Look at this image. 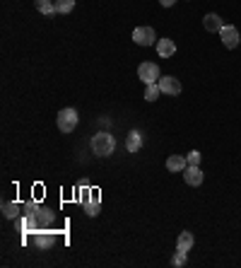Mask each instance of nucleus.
Returning <instances> with one entry per match:
<instances>
[{
	"mask_svg": "<svg viewBox=\"0 0 241 268\" xmlns=\"http://www.w3.org/2000/svg\"><path fill=\"white\" fill-rule=\"evenodd\" d=\"M113 150H116V138L111 133L101 131V133L92 135V152L96 157H109V155H113Z\"/></svg>",
	"mask_w": 241,
	"mask_h": 268,
	"instance_id": "obj_1",
	"label": "nucleus"
},
{
	"mask_svg": "<svg viewBox=\"0 0 241 268\" xmlns=\"http://www.w3.org/2000/svg\"><path fill=\"white\" fill-rule=\"evenodd\" d=\"M77 121H80V116H77V111H75L73 107L63 109V111L58 114V119H56L60 133H73L75 128H77Z\"/></svg>",
	"mask_w": 241,
	"mask_h": 268,
	"instance_id": "obj_2",
	"label": "nucleus"
},
{
	"mask_svg": "<svg viewBox=\"0 0 241 268\" xmlns=\"http://www.w3.org/2000/svg\"><path fill=\"white\" fill-rule=\"evenodd\" d=\"M133 41L138 46H152V44H157V34H154L152 27H135L133 29Z\"/></svg>",
	"mask_w": 241,
	"mask_h": 268,
	"instance_id": "obj_3",
	"label": "nucleus"
},
{
	"mask_svg": "<svg viewBox=\"0 0 241 268\" xmlns=\"http://www.w3.org/2000/svg\"><path fill=\"white\" fill-rule=\"evenodd\" d=\"M138 77H140L145 85L157 82V80H159V66H157V63H149V61L140 63V66H138Z\"/></svg>",
	"mask_w": 241,
	"mask_h": 268,
	"instance_id": "obj_4",
	"label": "nucleus"
},
{
	"mask_svg": "<svg viewBox=\"0 0 241 268\" xmlns=\"http://www.w3.org/2000/svg\"><path fill=\"white\" fill-rule=\"evenodd\" d=\"M157 82H159L162 94H169V97H179V94H181V82H179L176 77H171V75H167V77H159Z\"/></svg>",
	"mask_w": 241,
	"mask_h": 268,
	"instance_id": "obj_5",
	"label": "nucleus"
},
{
	"mask_svg": "<svg viewBox=\"0 0 241 268\" xmlns=\"http://www.w3.org/2000/svg\"><path fill=\"white\" fill-rule=\"evenodd\" d=\"M85 194H82V208H85V213L87 215H99V196H96V191H87V189H82Z\"/></svg>",
	"mask_w": 241,
	"mask_h": 268,
	"instance_id": "obj_6",
	"label": "nucleus"
},
{
	"mask_svg": "<svg viewBox=\"0 0 241 268\" xmlns=\"http://www.w3.org/2000/svg\"><path fill=\"white\" fill-rule=\"evenodd\" d=\"M220 36H222V44L227 49H237L239 46V29L232 27V24H224L220 29Z\"/></svg>",
	"mask_w": 241,
	"mask_h": 268,
	"instance_id": "obj_7",
	"label": "nucleus"
},
{
	"mask_svg": "<svg viewBox=\"0 0 241 268\" xmlns=\"http://www.w3.org/2000/svg\"><path fill=\"white\" fill-rule=\"evenodd\" d=\"M53 242H56V234L51 230H37L34 232V247L37 249H51Z\"/></svg>",
	"mask_w": 241,
	"mask_h": 268,
	"instance_id": "obj_8",
	"label": "nucleus"
},
{
	"mask_svg": "<svg viewBox=\"0 0 241 268\" xmlns=\"http://www.w3.org/2000/svg\"><path fill=\"white\" fill-rule=\"evenodd\" d=\"M184 179L188 186H200L203 184V169L198 164H188L184 169Z\"/></svg>",
	"mask_w": 241,
	"mask_h": 268,
	"instance_id": "obj_9",
	"label": "nucleus"
},
{
	"mask_svg": "<svg viewBox=\"0 0 241 268\" xmlns=\"http://www.w3.org/2000/svg\"><path fill=\"white\" fill-rule=\"evenodd\" d=\"M203 27L207 29V32H217V34H220V29L224 27V22L217 12H207V15L203 17Z\"/></svg>",
	"mask_w": 241,
	"mask_h": 268,
	"instance_id": "obj_10",
	"label": "nucleus"
},
{
	"mask_svg": "<svg viewBox=\"0 0 241 268\" xmlns=\"http://www.w3.org/2000/svg\"><path fill=\"white\" fill-rule=\"evenodd\" d=\"M157 54H159V58H171V56L176 54V44L171 41V39H159L157 41Z\"/></svg>",
	"mask_w": 241,
	"mask_h": 268,
	"instance_id": "obj_11",
	"label": "nucleus"
},
{
	"mask_svg": "<svg viewBox=\"0 0 241 268\" xmlns=\"http://www.w3.org/2000/svg\"><path fill=\"white\" fill-rule=\"evenodd\" d=\"M126 147H128V152H138L140 147H143V133L140 131H130L128 138H126Z\"/></svg>",
	"mask_w": 241,
	"mask_h": 268,
	"instance_id": "obj_12",
	"label": "nucleus"
},
{
	"mask_svg": "<svg viewBox=\"0 0 241 268\" xmlns=\"http://www.w3.org/2000/svg\"><path fill=\"white\" fill-rule=\"evenodd\" d=\"M186 167H188V160H186L184 155H171V157L167 160L169 172H184Z\"/></svg>",
	"mask_w": 241,
	"mask_h": 268,
	"instance_id": "obj_13",
	"label": "nucleus"
},
{
	"mask_svg": "<svg viewBox=\"0 0 241 268\" xmlns=\"http://www.w3.org/2000/svg\"><path fill=\"white\" fill-rule=\"evenodd\" d=\"M193 234L191 232H181L179 234V239H176V251H184V254H188V251L193 249Z\"/></svg>",
	"mask_w": 241,
	"mask_h": 268,
	"instance_id": "obj_14",
	"label": "nucleus"
},
{
	"mask_svg": "<svg viewBox=\"0 0 241 268\" xmlns=\"http://www.w3.org/2000/svg\"><path fill=\"white\" fill-rule=\"evenodd\" d=\"M22 210H24V205H19V203H2V215L7 220H15L17 215H22Z\"/></svg>",
	"mask_w": 241,
	"mask_h": 268,
	"instance_id": "obj_15",
	"label": "nucleus"
},
{
	"mask_svg": "<svg viewBox=\"0 0 241 268\" xmlns=\"http://www.w3.org/2000/svg\"><path fill=\"white\" fill-rule=\"evenodd\" d=\"M34 5L41 15H56V2H51V0H37Z\"/></svg>",
	"mask_w": 241,
	"mask_h": 268,
	"instance_id": "obj_16",
	"label": "nucleus"
},
{
	"mask_svg": "<svg viewBox=\"0 0 241 268\" xmlns=\"http://www.w3.org/2000/svg\"><path fill=\"white\" fill-rule=\"evenodd\" d=\"M159 94H162V89H159V82H149L147 87H145V99H147V102H154V99H159Z\"/></svg>",
	"mask_w": 241,
	"mask_h": 268,
	"instance_id": "obj_17",
	"label": "nucleus"
},
{
	"mask_svg": "<svg viewBox=\"0 0 241 268\" xmlns=\"http://www.w3.org/2000/svg\"><path fill=\"white\" fill-rule=\"evenodd\" d=\"M73 7H75V0H56L58 15H68V12H73Z\"/></svg>",
	"mask_w": 241,
	"mask_h": 268,
	"instance_id": "obj_18",
	"label": "nucleus"
},
{
	"mask_svg": "<svg viewBox=\"0 0 241 268\" xmlns=\"http://www.w3.org/2000/svg\"><path fill=\"white\" fill-rule=\"evenodd\" d=\"M200 157H203V155H200L198 150H191L186 160H188V164H200Z\"/></svg>",
	"mask_w": 241,
	"mask_h": 268,
	"instance_id": "obj_19",
	"label": "nucleus"
},
{
	"mask_svg": "<svg viewBox=\"0 0 241 268\" xmlns=\"http://www.w3.org/2000/svg\"><path fill=\"white\" fill-rule=\"evenodd\" d=\"M186 256H188V254H184V251H176V256H174V266H184Z\"/></svg>",
	"mask_w": 241,
	"mask_h": 268,
	"instance_id": "obj_20",
	"label": "nucleus"
},
{
	"mask_svg": "<svg viewBox=\"0 0 241 268\" xmlns=\"http://www.w3.org/2000/svg\"><path fill=\"white\" fill-rule=\"evenodd\" d=\"M174 2H176V0H159V5H162V7H171Z\"/></svg>",
	"mask_w": 241,
	"mask_h": 268,
	"instance_id": "obj_21",
	"label": "nucleus"
}]
</instances>
